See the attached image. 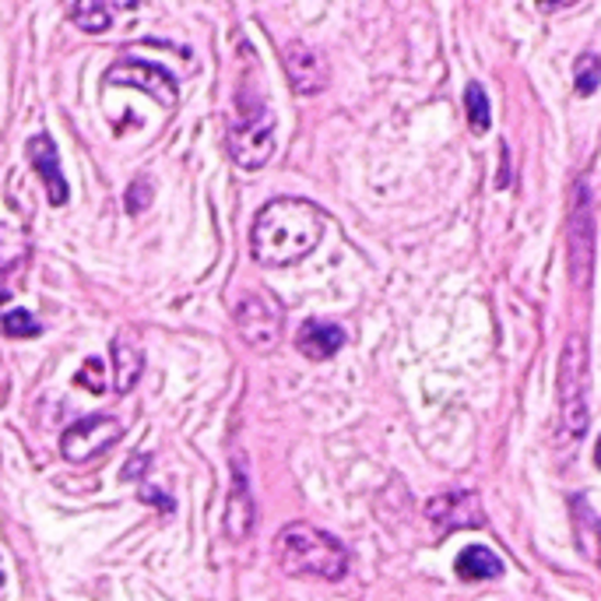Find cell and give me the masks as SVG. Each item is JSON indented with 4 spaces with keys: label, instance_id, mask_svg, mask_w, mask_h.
<instances>
[{
    "label": "cell",
    "instance_id": "6da1fadb",
    "mask_svg": "<svg viewBox=\"0 0 601 601\" xmlns=\"http://www.w3.org/2000/svg\"><path fill=\"white\" fill-rule=\"evenodd\" d=\"M324 236V211L303 197H275L257 211L250 229V254L257 264L286 267L303 261Z\"/></svg>",
    "mask_w": 601,
    "mask_h": 601
},
{
    "label": "cell",
    "instance_id": "7a4b0ae2",
    "mask_svg": "<svg viewBox=\"0 0 601 601\" xmlns=\"http://www.w3.org/2000/svg\"><path fill=\"white\" fill-rule=\"evenodd\" d=\"M240 63L243 71L236 78L229 106V152L240 170H261L275 152V113L261 89L257 60H250V54H240Z\"/></svg>",
    "mask_w": 601,
    "mask_h": 601
},
{
    "label": "cell",
    "instance_id": "3957f363",
    "mask_svg": "<svg viewBox=\"0 0 601 601\" xmlns=\"http://www.w3.org/2000/svg\"><path fill=\"white\" fill-rule=\"evenodd\" d=\"M278 566L289 577H316V580H342L348 570V553L334 534L313 524H289L275 539Z\"/></svg>",
    "mask_w": 601,
    "mask_h": 601
},
{
    "label": "cell",
    "instance_id": "277c9868",
    "mask_svg": "<svg viewBox=\"0 0 601 601\" xmlns=\"http://www.w3.org/2000/svg\"><path fill=\"white\" fill-rule=\"evenodd\" d=\"M559 415L566 437L580 440L588 432V352L580 334L566 342L559 359Z\"/></svg>",
    "mask_w": 601,
    "mask_h": 601
},
{
    "label": "cell",
    "instance_id": "5b68a950",
    "mask_svg": "<svg viewBox=\"0 0 601 601\" xmlns=\"http://www.w3.org/2000/svg\"><path fill=\"white\" fill-rule=\"evenodd\" d=\"M120 423L113 419V415H103V412H95V415H85V419H78L71 429L60 437V450H63V458L67 461H92L99 458L103 450L113 443V440H120Z\"/></svg>",
    "mask_w": 601,
    "mask_h": 601
},
{
    "label": "cell",
    "instance_id": "8992f818",
    "mask_svg": "<svg viewBox=\"0 0 601 601\" xmlns=\"http://www.w3.org/2000/svg\"><path fill=\"white\" fill-rule=\"evenodd\" d=\"M109 85H127V89H141L155 99L159 106H176V85H173V74L162 71L155 63H141V60H120L113 63L106 71Z\"/></svg>",
    "mask_w": 601,
    "mask_h": 601
},
{
    "label": "cell",
    "instance_id": "52a82bcc",
    "mask_svg": "<svg viewBox=\"0 0 601 601\" xmlns=\"http://www.w3.org/2000/svg\"><path fill=\"white\" fill-rule=\"evenodd\" d=\"M591 257H594V222H591V208H588V190H583V183H577L574 211H570V271L580 286H588Z\"/></svg>",
    "mask_w": 601,
    "mask_h": 601
},
{
    "label": "cell",
    "instance_id": "ba28073f",
    "mask_svg": "<svg viewBox=\"0 0 601 601\" xmlns=\"http://www.w3.org/2000/svg\"><path fill=\"white\" fill-rule=\"evenodd\" d=\"M426 517L440 531L478 528L482 524V507H478L475 493H443V496H432L426 504Z\"/></svg>",
    "mask_w": 601,
    "mask_h": 601
},
{
    "label": "cell",
    "instance_id": "9c48e42d",
    "mask_svg": "<svg viewBox=\"0 0 601 601\" xmlns=\"http://www.w3.org/2000/svg\"><path fill=\"white\" fill-rule=\"evenodd\" d=\"M286 71H289V81H292V89L299 95H316V92H324V85H327V63L307 43H289L286 46Z\"/></svg>",
    "mask_w": 601,
    "mask_h": 601
},
{
    "label": "cell",
    "instance_id": "30bf717a",
    "mask_svg": "<svg viewBox=\"0 0 601 601\" xmlns=\"http://www.w3.org/2000/svg\"><path fill=\"white\" fill-rule=\"evenodd\" d=\"M236 321H240L243 338L254 348H271L278 342V310L267 303V299L246 296L236 310Z\"/></svg>",
    "mask_w": 601,
    "mask_h": 601
},
{
    "label": "cell",
    "instance_id": "8fae6325",
    "mask_svg": "<svg viewBox=\"0 0 601 601\" xmlns=\"http://www.w3.org/2000/svg\"><path fill=\"white\" fill-rule=\"evenodd\" d=\"M28 159H32V170H36L49 190V205L63 208L67 205V183L60 176V159H57V145L49 141V134H36L28 141Z\"/></svg>",
    "mask_w": 601,
    "mask_h": 601
},
{
    "label": "cell",
    "instance_id": "7c38bea8",
    "mask_svg": "<svg viewBox=\"0 0 601 601\" xmlns=\"http://www.w3.org/2000/svg\"><path fill=\"white\" fill-rule=\"evenodd\" d=\"M342 345H345V331L338 324H331V321H307L296 334V348L307 359H316V362L331 359Z\"/></svg>",
    "mask_w": 601,
    "mask_h": 601
},
{
    "label": "cell",
    "instance_id": "4fadbf2b",
    "mask_svg": "<svg viewBox=\"0 0 601 601\" xmlns=\"http://www.w3.org/2000/svg\"><path fill=\"white\" fill-rule=\"evenodd\" d=\"M458 574L464 580H489V577H499L504 574V563L496 559L493 548L486 545H472L464 548V553L458 556Z\"/></svg>",
    "mask_w": 601,
    "mask_h": 601
},
{
    "label": "cell",
    "instance_id": "5bb4252c",
    "mask_svg": "<svg viewBox=\"0 0 601 601\" xmlns=\"http://www.w3.org/2000/svg\"><path fill=\"white\" fill-rule=\"evenodd\" d=\"M120 11H134V4H95L89 0V4H71V19L85 32H106Z\"/></svg>",
    "mask_w": 601,
    "mask_h": 601
},
{
    "label": "cell",
    "instance_id": "9a60e30c",
    "mask_svg": "<svg viewBox=\"0 0 601 601\" xmlns=\"http://www.w3.org/2000/svg\"><path fill=\"white\" fill-rule=\"evenodd\" d=\"M113 356H116V366H120V377H116V391H130L134 388V380L141 377V348H134L130 342V334H120L113 345Z\"/></svg>",
    "mask_w": 601,
    "mask_h": 601
},
{
    "label": "cell",
    "instance_id": "2e32d148",
    "mask_svg": "<svg viewBox=\"0 0 601 601\" xmlns=\"http://www.w3.org/2000/svg\"><path fill=\"white\" fill-rule=\"evenodd\" d=\"M226 524H229V534H232V539H243L246 528L254 524V504H250V496H246V475H243V472L236 475V496L229 499Z\"/></svg>",
    "mask_w": 601,
    "mask_h": 601
},
{
    "label": "cell",
    "instance_id": "e0dca14e",
    "mask_svg": "<svg viewBox=\"0 0 601 601\" xmlns=\"http://www.w3.org/2000/svg\"><path fill=\"white\" fill-rule=\"evenodd\" d=\"M464 103H467V120H472V130L475 134H486L489 124H493V116H489V99H486V92H482L478 81H472V85H467Z\"/></svg>",
    "mask_w": 601,
    "mask_h": 601
},
{
    "label": "cell",
    "instance_id": "ac0fdd59",
    "mask_svg": "<svg viewBox=\"0 0 601 601\" xmlns=\"http://www.w3.org/2000/svg\"><path fill=\"white\" fill-rule=\"evenodd\" d=\"M574 85L580 95H591L601 85V57L598 54H580L574 63Z\"/></svg>",
    "mask_w": 601,
    "mask_h": 601
},
{
    "label": "cell",
    "instance_id": "d6986e66",
    "mask_svg": "<svg viewBox=\"0 0 601 601\" xmlns=\"http://www.w3.org/2000/svg\"><path fill=\"white\" fill-rule=\"evenodd\" d=\"M4 334H11V338H36L39 324L36 316H28V310H11L4 316Z\"/></svg>",
    "mask_w": 601,
    "mask_h": 601
},
{
    "label": "cell",
    "instance_id": "ffe728a7",
    "mask_svg": "<svg viewBox=\"0 0 601 601\" xmlns=\"http://www.w3.org/2000/svg\"><path fill=\"white\" fill-rule=\"evenodd\" d=\"M594 461L601 464V440H598V447H594Z\"/></svg>",
    "mask_w": 601,
    "mask_h": 601
},
{
    "label": "cell",
    "instance_id": "44dd1931",
    "mask_svg": "<svg viewBox=\"0 0 601 601\" xmlns=\"http://www.w3.org/2000/svg\"><path fill=\"white\" fill-rule=\"evenodd\" d=\"M0 588H4V566H0Z\"/></svg>",
    "mask_w": 601,
    "mask_h": 601
}]
</instances>
